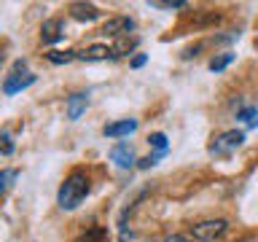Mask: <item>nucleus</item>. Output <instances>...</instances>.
<instances>
[{
	"instance_id": "obj_16",
	"label": "nucleus",
	"mask_w": 258,
	"mask_h": 242,
	"mask_svg": "<svg viewBox=\"0 0 258 242\" xmlns=\"http://www.w3.org/2000/svg\"><path fill=\"white\" fill-rule=\"evenodd\" d=\"M14 177H16L14 169H6V172H0V191H6V189H8V183H11Z\"/></svg>"
},
{
	"instance_id": "obj_14",
	"label": "nucleus",
	"mask_w": 258,
	"mask_h": 242,
	"mask_svg": "<svg viewBox=\"0 0 258 242\" xmlns=\"http://www.w3.org/2000/svg\"><path fill=\"white\" fill-rule=\"evenodd\" d=\"M231 59H234V54H221V56H215V59L210 62V70H215V73H218V70H223Z\"/></svg>"
},
{
	"instance_id": "obj_1",
	"label": "nucleus",
	"mask_w": 258,
	"mask_h": 242,
	"mask_svg": "<svg viewBox=\"0 0 258 242\" xmlns=\"http://www.w3.org/2000/svg\"><path fill=\"white\" fill-rule=\"evenodd\" d=\"M89 177H86V172H73L68 180L62 183V189H59V197H56V202H59V207L62 210H76L81 202L86 199V194H89Z\"/></svg>"
},
{
	"instance_id": "obj_18",
	"label": "nucleus",
	"mask_w": 258,
	"mask_h": 242,
	"mask_svg": "<svg viewBox=\"0 0 258 242\" xmlns=\"http://www.w3.org/2000/svg\"><path fill=\"white\" fill-rule=\"evenodd\" d=\"M151 6L153 8H183V0H172V3H169V0H164V3H161V0H153Z\"/></svg>"
},
{
	"instance_id": "obj_19",
	"label": "nucleus",
	"mask_w": 258,
	"mask_h": 242,
	"mask_svg": "<svg viewBox=\"0 0 258 242\" xmlns=\"http://www.w3.org/2000/svg\"><path fill=\"white\" fill-rule=\"evenodd\" d=\"M159 156H161V153H153V156H145V159L140 161V167H143V169L153 167V164H156V161H159Z\"/></svg>"
},
{
	"instance_id": "obj_3",
	"label": "nucleus",
	"mask_w": 258,
	"mask_h": 242,
	"mask_svg": "<svg viewBox=\"0 0 258 242\" xmlns=\"http://www.w3.org/2000/svg\"><path fill=\"white\" fill-rule=\"evenodd\" d=\"M191 231L199 242H213L226 231V221H221V218H218V221H202L197 226H191Z\"/></svg>"
},
{
	"instance_id": "obj_4",
	"label": "nucleus",
	"mask_w": 258,
	"mask_h": 242,
	"mask_svg": "<svg viewBox=\"0 0 258 242\" xmlns=\"http://www.w3.org/2000/svg\"><path fill=\"white\" fill-rule=\"evenodd\" d=\"M242 143H245V135L237 132V129H234V132H223L213 145H210V153H229L234 148H239Z\"/></svg>"
},
{
	"instance_id": "obj_17",
	"label": "nucleus",
	"mask_w": 258,
	"mask_h": 242,
	"mask_svg": "<svg viewBox=\"0 0 258 242\" xmlns=\"http://www.w3.org/2000/svg\"><path fill=\"white\" fill-rule=\"evenodd\" d=\"M0 153H14V143H11V137H8L6 132L0 135Z\"/></svg>"
},
{
	"instance_id": "obj_6",
	"label": "nucleus",
	"mask_w": 258,
	"mask_h": 242,
	"mask_svg": "<svg viewBox=\"0 0 258 242\" xmlns=\"http://www.w3.org/2000/svg\"><path fill=\"white\" fill-rule=\"evenodd\" d=\"M110 159L116 161L118 167H132L135 164V151H132V145L129 143H118V145H113L110 148Z\"/></svg>"
},
{
	"instance_id": "obj_2",
	"label": "nucleus",
	"mask_w": 258,
	"mask_h": 242,
	"mask_svg": "<svg viewBox=\"0 0 258 242\" xmlns=\"http://www.w3.org/2000/svg\"><path fill=\"white\" fill-rule=\"evenodd\" d=\"M32 81H35V76H32L27 68H24V62H16L14 70L6 76L3 92H6V94H16V92H22V89H27Z\"/></svg>"
},
{
	"instance_id": "obj_11",
	"label": "nucleus",
	"mask_w": 258,
	"mask_h": 242,
	"mask_svg": "<svg viewBox=\"0 0 258 242\" xmlns=\"http://www.w3.org/2000/svg\"><path fill=\"white\" fill-rule=\"evenodd\" d=\"M81 59H108V56H116V48H108V46H92L86 51L78 54Z\"/></svg>"
},
{
	"instance_id": "obj_13",
	"label": "nucleus",
	"mask_w": 258,
	"mask_h": 242,
	"mask_svg": "<svg viewBox=\"0 0 258 242\" xmlns=\"http://www.w3.org/2000/svg\"><path fill=\"white\" fill-rule=\"evenodd\" d=\"M239 118L245 121L247 127H255V124H258V110H255V108H242V110H239Z\"/></svg>"
},
{
	"instance_id": "obj_9",
	"label": "nucleus",
	"mask_w": 258,
	"mask_h": 242,
	"mask_svg": "<svg viewBox=\"0 0 258 242\" xmlns=\"http://www.w3.org/2000/svg\"><path fill=\"white\" fill-rule=\"evenodd\" d=\"M62 30H64V24L59 19H48L40 27V38H43V43H54V40L62 38Z\"/></svg>"
},
{
	"instance_id": "obj_22",
	"label": "nucleus",
	"mask_w": 258,
	"mask_h": 242,
	"mask_svg": "<svg viewBox=\"0 0 258 242\" xmlns=\"http://www.w3.org/2000/svg\"><path fill=\"white\" fill-rule=\"evenodd\" d=\"M0 62H3V51H0Z\"/></svg>"
},
{
	"instance_id": "obj_21",
	"label": "nucleus",
	"mask_w": 258,
	"mask_h": 242,
	"mask_svg": "<svg viewBox=\"0 0 258 242\" xmlns=\"http://www.w3.org/2000/svg\"><path fill=\"white\" fill-rule=\"evenodd\" d=\"M143 62H145V56L140 54V56H135V62H132V65H135V68H140V65H143Z\"/></svg>"
},
{
	"instance_id": "obj_12",
	"label": "nucleus",
	"mask_w": 258,
	"mask_h": 242,
	"mask_svg": "<svg viewBox=\"0 0 258 242\" xmlns=\"http://www.w3.org/2000/svg\"><path fill=\"white\" fill-rule=\"evenodd\" d=\"M76 51H51L48 54V62H54V65H62V62H70V59H76Z\"/></svg>"
},
{
	"instance_id": "obj_20",
	"label": "nucleus",
	"mask_w": 258,
	"mask_h": 242,
	"mask_svg": "<svg viewBox=\"0 0 258 242\" xmlns=\"http://www.w3.org/2000/svg\"><path fill=\"white\" fill-rule=\"evenodd\" d=\"M164 242H191L188 237H180V234H172V237H167Z\"/></svg>"
},
{
	"instance_id": "obj_8",
	"label": "nucleus",
	"mask_w": 258,
	"mask_h": 242,
	"mask_svg": "<svg viewBox=\"0 0 258 242\" xmlns=\"http://www.w3.org/2000/svg\"><path fill=\"white\" fill-rule=\"evenodd\" d=\"M70 14H73V19H78V22H92V19L100 16L97 6H92V3H73L70 6Z\"/></svg>"
},
{
	"instance_id": "obj_7",
	"label": "nucleus",
	"mask_w": 258,
	"mask_h": 242,
	"mask_svg": "<svg viewBox=\"0 0 258 242\" xmlns=\"http://www.w3.org/2000/svg\"><path fill=\"white\" fill-rule=\"evenodd\" d=\"M135 129H137V121L135 118H124V121H116V124L105 127V137H124V135H132Z\"/></svg>"
},
{
	"instance_id": "obj_15",
	"label": "nucleus",
	"mask_w": 258,
	"mask_h": 242,
	"mask_svg": "<svg viewBox=\"0 0 258 242\" xmlns=\"http://www.w3.org/2000/svg\"><path fill=\"white\" fill-rule=\"evenodd\" d=\"M148 143L153 145V148H159L161 153H164V148H167V137L161 135V132H153V135L148 137Z\"/></svg>"
},
{
	"instance_id": "obj_5",
	"label": "nucleus",
	"mask_w": 258,
	"mask_h": 242,
	"mask_svg": "<svg viewBox=\"0 0 258 242\" xmlns=\"http://www.w3.org/2000/svg\"><path fill=\"white\" fill-rule=\"evenodd\" d=\"M135 30V22L129 19V16H116V19H108L105 22L102 32L105 35H126V32Z\"/></svg>"
},
{
	"instance_id": "obj_10",
	"label": "nucleus",
	"mask_w": 258,
	"mask_h": 242,
	"mask_svg": "<svg viewBox=\"0 0 258 242\" xmlns=\"http://www.w3.org/2000/svg\"><path fill=\"white\" fill-rule=\"evenodd\" d=\"M86 102H89V94L84 92H78V94H73L70 100H68V118H81V113L86 110Z\"/></svg>"
}]
</instances>
